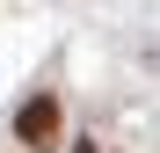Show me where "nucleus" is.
I'll list each match as a JSON object with an SVG mask.
<instances>
[{
	"instance_id": "1",
	"label": "nucleus",
	"mask_w": 160,
	"mask_h": 153,
	"mask_svg": "<svg viewBox=\"0 0 160 153\" xmlns=\"http://www.w3.org/2000/svg\"><path fill=\"white\" fill-rule=\"evenodd\" d=\"M15 139H22V146H51V139H58V95H37V102H22V117H15Z\"/></svg>"
}]
</instances>
